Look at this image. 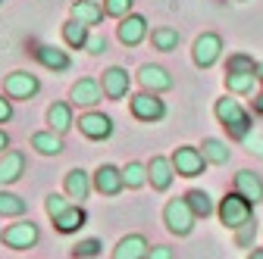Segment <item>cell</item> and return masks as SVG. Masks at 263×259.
Listing matches in <instances>:
<instances>
[{
	"label": "cell",
	"mask_w": 263,
	"mask_h": 259,
	"mask_svg": "<svg viewBox=\"0 0 263 259\" xmlns=\"http://www.w3.org/2000/svg\"><path fill=\"white\" fill-rule=\"evenodd\" d=\"M213 113H216V119L222 122V128L229 132V138H235V141H245L248 135H251V116H248V110L238 103V100H232V97H219L216 100V106H213Z\"/></svg>",
	"instance_id": "obj_1"
},
{
	"label": "cell",
	"mask_w": 263,
	"mask_h": 259,
	"mask_svg": "<svg viewBox=\"0 0 263 259\" xmlns=\"http://www.w3.org/2000/svg\"><path fill=\"white\" fill-rule=\"evenodd\" d=\"M251 219H254V203H248L238 190L226 193V197L219 200V222L226 225V228L238 231L241 225H248Z\"/></svg>",
	"instance_id": "obj_2"
},
{
	"label": "cell",
	"mask_w": 263,
	"mask_h": 259,
	"mask_svg": "<svg viewBox=\"0 0 263 259\" xmlns=\"http://www.w3.org/2000/svg\"><path fill=\"white\" fill-rule=\"evenodd\" d=\"M163 222H166V228H170L176 238H188V234L194 231L197 215L191 212V206H188L185 197H176V200H170L166 206H163Z\"/></svg>",
	"instance_id": "obj_3"
},
{
	"label": "cell",
	"mask_w": 263,
	"mask_h": 259,
	"mask_svg": "<svg viewBox=\"0 0 263 259\" xmlns=\"http://www.w3.org/2000/svg\"><path fill=\"white\" fill-rule=\"evenodd\" d=\"M219 56H222V38L213 35V31H204V35L194 41V47H191V59H194L197 69H210V66H216Z\"/></svg>",
	"instance_id": "obj_4"
},
{
	"label": "cell",
	"mask_w": 263,
	"mask_h": 259,
	"mask_svg": "<svg viewBox=\"0 0 263 259\" xmlns=\"http://www.w3.org/2000/svg\"><path fill=\"white\" fill-rule=\"evenodd\" d=\"M38 91H41L38 75H31L25 69H16V72H10L4 78V94L10 97V100H31Z\"/></svg>",
	"instance_id": "obj_5"
},
{
	"label": "cell",
	"mask_w": 263,
	"mask_h": 259,
	"mask_svg": "<svg viewBox=\"0 0 263 259\" xmlns=\"http://www.w3.org/2000/svg\"><path fill=\"white\" fill-rule=\"evenodd\" d=\"M128 110L138 122H160L166 116V103L160 100V94H151V91H141L128 100Z\"/></svg>",
	"instance_id": "obj_6"
},
{
	"label": "cell",
	"mask_w": 263,
	"mask_h": 259,
	"mask_svg": "<svg viewBox=\"0 0 263 259\" xmlns=\"http://www.w3.org/2000/svg\"><path fill=\"white\" fill-rule=\"evenodd\" d=\"M38 241H41V231L31 219H22V222L10 225V228H4V244L13 250H31Z\"/></svg>",
	"instance_id": "obj_7"
},
{
	"label": "cell",
	"mask_w": 263,
	"mask_h": 259,
	"mask_svg": "<svg viewBox=\"0 0 263 259\" xmlns=\"http://www.w3.org/2000/svg\"><path fill=\"white\" fill-rule=\"evenodd\" d=\"M173 166H176V175H182V178H197L204 172V166H207V156H204V150H197V147H179L176 153H173Z\"/></svg>",
	"instance_id": "obj_8"
},
{
	"label": "cell",
	"mask_w": 263,
	"mask_h": 259,
	"mask_svg": "<svg viewBox=\"0 0 263 259\" xmlns=\"http://www.w3.org/2000/svg\"><path fill=\"white\" fill-rule=\"evenodd\" d=\"M79 132L88 141H107L113 135V119L104 113H82L79 116Z\"/></svg>",
	"instance_id": "obj_9"
},
{
	"label": "cell",
	"mask_w": 263,
	"mask_h": 259,
	"mask_svg": "<svg viewBox=\"0 0 263 259\" xmlns=\"http://www.w3.org/2000/svg\"><path fill=\"white\" fill-rule=\"evenodd\" d=\"M94 178V190L97 193H104V197H116V193L125 187V178H122V169L104 163V166H97V172L91 175Z\"/></svg>",
	"instance_id": "obj_10"
},
{
	"label": "cell",
	"mask_w": 263,
	"mask_h": 259,
	"mask_svg": "<svg viewBox=\"0 0 263 259\" xmlns=\"http://www.w3.org/2000/svg\"><path fill=\"white\" fill-rule=\"evenodd\" d=\"M119 41L125 44V47H138L144 38H147V19L144 16H138V13H128L125 19H119Z\"/></svg>",
	"instance_id": "obj_11"
},
{
	"label": "cell",
	"mask_w": 263,
	"mask_h": 259,
	"mask_svg": "<svg viewBox=\"0 0 263 259\" xmlns=\"http://www.w3.org/2000/svg\"><path fill=\"white\" fill-rule=\"evenodd\" d=\"M101 97H104V88L97 78H79L69 91V100L72 106H97L101 103Z\"/></svg>",
	"instance_id": "obj_12"
},
{
	"label": "cell",
	"mask_w": 263,
	"mask_h": 259,
	"mask_svg": "<svg viewBox=\"0 0 263 259\" xmlns=\"http://www.w3.org/2000/svg\"><path fill=\"white\" fill-rule=\"evenodd\" d=\"M128 84H132V78H128V72L122 66H110L104 72V78H101V88H104L107 100H122V97L128 94Z\"/></svg>",
	"instance_id": "obj_13"
},
{
	"label": "cell",
	"mask_w": 263,
	"mask_h": 259,
	"mask_svg": "<svg viewBox=\"0 0 263 259\" xmlns=\"http://www.w3.org/2000/svg\"><path fill=\"white\" fill-rule=\"evenodd\" d=\"M25 172V153L22 150H7L0 153V187L16 184Z\"/></svg>",
	"instance_id": "obj_14"
},
{
	"label": "cell",
	"mask_w": 263,
	"mask_h": 259,
	"mask_svg": "<svg viewBox=\"0 0 263 259\" xmlns=\"http://www.w3.org/2000/svg\"><path fill=\"white\" fill-rule=\"evenodd\" d=\"M63 187H66V197L69 200H88V193H91V187H94V178L85 172V169H69L66 172V178H63Z\"/></svg>",
	"instance_id": "obj_15"
},
{
	"label": "cell",
	"mask_w": 263,
	"mask_h": 259,
	"mask_svg": "<svg viewBox=\"0 0 263 259\" xmlns=\"http://www.w3.org/2000/svg\"><path fill=\"white\" fill-rule=\"evenodd\" d=\"M138 81H141V88L151 91V94H163V91L173 88V75L163 69V66H151V62L138 69Z\"/></svg>",
	"instance_id": "obj_16"
},
{
	"label": "cell",
	"mask_w": 263,
	"mask_h": 259,
	"mask_svg": "<svg viewBox=\"0 0 263 259\" xmlns=\"http://www.w3.org/2000/svg\"><path fill=\"white\" fill-rule=\"evenodd\" d=\"M147 175H151L154 190H170V184H173V178H176L173 159H166V156H154L151 163H147Z\"/></svg>",
	"instance_id": "obj_17"
},
{
	"label": "cell",
	"mask_w": 263,
	"mask_h": 259,
	"mask_svg": "<svg viewBox=\"0 0 263 259\" xmlns=\"http://www.w3.org/2000/svg\"><path fill=\"white\" fill-rule=\"evenodd\" d=\"M147 238L144 234H125L116 247H113V259H147Z\"/></svg>",
	"instance_id": "obj_18"
},
{
	"label": "cell",
	"mask_w": 263,
	"mask_h": 259,
	"mask_svg": "<svg viewBox=\"0 0 263 259\" xmlns=\"http://www.w3.org/2000/svg\"><path fill=\"white\" fill-rule=\"evenodd\" d=\"M235 190L241 193L248 203L257 206V203L263 200V178H260L257 172H251V169H241V172L235 175Z\"/></svg>",
	"instance_id": "obj_19"
},
{
	"label": "cell",
	"mask_w": 263,
	"mask_h": 259,
	"mask_svg": "<svg viewBox=\"0 0 263 259\" xmlns=\"http://www.w3.org/2000/svg\"><path fill=\"white\" fill-rule=\"evenodd\" d=\"M35 59L41 62L44 69H53V72H66V69L72 66L69 53L60 50V47H50V44H38V47H35Z\"/></svg>",
	"instance_id": "obj_20"
},
{
	"label": "cell",
	"mask_w": 263,
	"mask_h": 259,
	"mask_svg": "<svg viewBox=\"0 0 263 259\" xmlns=\"http://www.w3.org/2000/svg\"><path fill=\"white\" fill-rule=\"evenodd\" d=\"M47 125H50V132L66 135V132L76 125V122H72V103H53V106L47 110Z\"/></svg>",
	"instance_id": "obj_21"
},
{
	"label": "cell",
	"mask_w": 263,
	"mask_h": 259,
	"mask_svg": "<svg viewBox=\"0 0 263 259\" xmlns=\"http://www.w3.org/2000/svg\"><path fill=\"white\" fill-rule=\"evenodd\" d=\"M85 219H88V215H85V209L72 203L69 209L60 215V219H53V228H57L60 234H76L79 228H85Z\"/></svg>",
	"instance_id": "obj_22"
},
{
	"label": "cell",
	"mask_w": 263,
	"mask_h": 259,
	"mask_svg": "<svg viewBox=\"0 0 263 259\" xmlns=\"http://www.w3.org/2000/svg\"><path fill=\"white\" fill-rule=\"evenodd\" d=\"M72 19L85 22L88 28H91V25H101V19H104V7H101V4H94V0H76V4H72Z\"/></svg>",
	"instance_id": "obj_23"
},
{
	"label": "cell",
	"mask_w": 263,
	"mask_h": 259,
	"mask_svg": "<svg viewBox=\"0 0 263 259\" xmlns=\"http://www.w3.org/2000/svg\"><path fill=\"white\" fill-rule=\"evenodd\" d=\"M31 147H35L41 156H57V153H63V135L38 132V135H31Z\"/></svg>",
	"instance_id": "obj_24"
},
{
	"label": "cell",
	"mask_w": 263,
	"mask_h": 259,
	"mask_svg": "<svg viewBox=\"0 0 263 259\" xmlns=\"http://www.w3.org/2000/svg\"><path fill=\"white\" fill-rule=\"evenodd\" d=\"M88 25L85 22H79V19H69L63 25V41L69 44V47H76V50H85L88 47Z\"/></svg>",
	"instance_id": "obj_25"
},
{
	"label": "cell",
	"mask_w": 263,
	"mask_h": 259,
	"mask_svg": "<svg viewBox=\"0 0 263 259\" xmlns=\"http://www.w3.org/2000/svg\"><path fill=\"white\" fill-rule=\"evenodd\" d=\"M260 81V72H226V88L232 94H251Z\"/></svg>",
	"instance_id": "obj_26"
},
{
	"label": "cell",
	"mask_w": 263,
	"mask_h": 259,
	"mask_svg": "<svg viewBox=\"0 0 263 259\" xmlns=\"http://www.w3.org/2000/svg\"><path fill=\"white\" fill-rule=\"evenodd\" d=\"M204 156H207V163L213 166H226L229 159H232V150H229V144H222L219 138H204Z\"/></svg>",
	"instance_id": "obj_27"
},
{
	"label": "cell",
	"mask_w": 263,
	"mask_h": 259,
	"mask_svg": "<svg viewBox=\"0 0 263 259\" xmlns=\"http://www.w3.org/2000/svg\"><path fill=\"white\" fill-rule=\"evenodd\" d=\"M185 200H188V206H191V212H194L197 219L213 215V200H210V193H207V190L194 187V190H188V193H185Z\"/></svg>",
	"instance_id": "obj_28"
},
{
	"label": "cell",
	"mask_w": 263,
	"mask_h": 259,
	"mask_svg": "<svg viewBox=\"0 0 263 259\" xmlns=\"http://www.w3.org/2000/svg\"><path fill=\"white\" fill-rule=\"evenodd\" d=\"M151 44H154V50H160V53H170V50H176L179 47V31L176 28H154V35H151Z\"/></svg>",
	"instance_id": "obj_29"
},
{
	"label": "cell",
	"mask_w": 263,
	"mask_h": 259,
	"mask_svg": "<svg viewBox=\"0 0 263 259\" xmlns=\"http://www.w3.org/2000/svg\"><path fill=\"white\" fill-rule=\"evenodd\" d=\"M25 200L22 197H16V193H10V190H0V215L4 219H19V215H25Z\"/></svg>",
	"instance_id": "obj_30"
},
{
	"label": "cell",
	"mask_w": 263,
	"mask_h": 259,
	"mask_svg": "<svg viewBox=\"0 0 263 259\" xmlns=\"http://www.w3.org/2000/svg\"><path fill=\"white\" fill-rule=\"evenodd\" d=\"M122 178H125V187H132V190H138V187H144V184L151 181L147 166H141V163H128V166H122Z\"/></svg>",
	"instance_id": "obj_31"
},
{
	"label": "cell",
	"mask_w": 263,
	"mask_h": 259,
	"mask_svg": "<svg viewBox=\"0 0 263 259\" xmlns=\"http://www.w3.org/2000/svg\"><path fill=\"white\" fill-rule=\"evenodd\" d=\"M226 72H263V66L257 59H251L248 53H232L226 62Z\"/></svg>",
	"instance_id": "obj_32"
},
{
	"label": "cell",
	"mask_w": 263,
	"mask_h": 259,
	"mask_svg": "<svg viewBox=\"0 0 263 259\" xmlns=\"http://www.w3.org/2000/svg\"><path fill=\"white\" fill-rule=\"evenodd\" d=\"M101 250H104L101 241H97V238H88V241H79V244L72 247V256H76V259H97V256H101Z\"/></svg>",
	"instance_id": "obj_33"
},
{
	"label": "cell",
	"mask_w": 263,
	"mask_h": 259,
	"mask_svg": "<svg viewBox=\"0 0 263 259\" xmlns=\"http://www.w3.org/2000/svg\"><path fill=\"white\" fill-rule=\"evenodd\" d=\"M69 206H72V200L63 197V193H47V200H44V212H47L50 219H60Z\"/></svg>",
	"instance_id": "obj_34"
},
{
	"label": "cell",
	"mask_w": 263,
	"mask_h": 259,
	"mask_svg": "<svg viewBox=\"0 0 263 259\" xmlns=\"http://www.w3.org/2000/svg\"><path fill=\"white\" fill-rule=\"evenodd\" d=\"M104 13L113 19H125L132 13V0H104Z\"/></svg>",
	"instance_id": "obj_35"
},
{
	"label": "cell",
	"mask_w": 263,
	"mask_h": 259,
	"mask_svg": "<svg viewBox=\"0 0 263 259\" xmlns=\"http://www.w3.org/2000/svg\"><path fill=\"white\" fill-rule=\"evenodd\" d=\"M254 241H257V222L251 219L248 225H241V228L235 231V244L238 247H254Z\"/></svg>",
	"instance_id": "obj_36"
},
{
	"label": "cell",
	"mask_w": 263,
	"mask_h": 259,
	"mask_svg": "<svg viewBox=\"0 0 263 259\" xmlns=\"http://www.w3.org/2000/svg\"><path fill=\"white\" fill-rule=\"evenodd\" d=\"M245 147H248V153H254V156H260L263 159V135H257V132H251L245 141H241Z\"/></svg>",
	"instance_id": "obj_37"
},
{
	"label": "cell",
	"mask_w": 263,
	"mask_h": 259,
	"mask_svg": "<svg viewBox=\"0 0 263 259\" xmlns=\"http://www.w3.org/2000/svg\"><path fill=\"white\" fill-rule=\"evenodd\" d=\"M85 50H88V53H94V56H97V53H104V50H107V38H104V35H91Z\"/></svg>",
	"instance_id": "obj_38"
},
{
	"label": "cell",
	"mask_w": 263,
	"mask_h": 259,
	"mask_svg": "<svg viewBox=\"0 0 263 259\" xmlns=\"http://www.w3.org/2000/svg\"><path fill=\"white\" fill-rule=\"evenodd\" d=\"M173 256H176V253H173V247H166V244L147 250V259H173Z\"/></svg>",
	"instance_id": "obj_39"
},
{
	"label": "cell",
	"mask_w": 263,
	"mask_h": 259,
	"mask_svg": "<svg viewBox=\"0 0 263 259\" xmlns=\"http://www.w3.org/2000/svg\"><path fill=\"white\" fill-rule=\"evenodd\" d=\"M13 119V100H4L0 97V125H7Z\"/></svg>",
	"instance_id": "obj_40"
},
{
	"label": "cell",
	"mask_w": 263,
	"mask_h": 259,
	"mask_svg": "<svg viewBox=\"0 0 263 259\" xmlns=\"http://www.w3.org/2000/svg\"><path fill=\"white\" fill-rule=\"evenodd\" d=\"M260 81H263V72H260ZM254 110H257V113H263V91L254 97Z\"/></svg>",
	"instance_id": "obj_41"
},
{
	"label": "cell",
	"mask_w": 263,
	"mask_h": 259,
	"mask_svg": "<svg viewBox=\"0 0 263 259\" xmlns=\"http://www.w3.org/2000/svg\"><path fill=\"white\" fill-rule=\"evenodd\" d=\"M7 147H10V138H7L4 128H0V153H7Z\"/></svg>",
	"instance_id": "obj_42"
},
{
	"label": "cell",
	"mask_w": 263,
	"mask_h": 259,
	"mask_svg": "<svg viewBox=\"0 0 263 259\" xmlns=\"http://www.w3.org/2000/svg\"><path fill=\"white\" fill-rule=\"evenodd\" d=\"M248 259H263V250H251V256Z\"/></svg>",
	"instance_id": "obj_43"
},
{
	"label": "cell",
	"mask_w": 263,
	"mask_h": 259,
	"mask_svg": "<svg viewBox=\"0 0 263 259\" xmlns=\"http://www.w3.org/2000/svg\"><path fill=\"white\" fill-rule=\"evenodd\" d=\"M0 241H4V231H0Z\"/></svg>",
	"instance_id": "obj_44"
},
{
	"label": "cell",
	"mask_w": 263,
	"mask_h": 259,
	"mask_svg": "<svg viewBox=\"0 0 263 259\" xmlns=\"http://www.w3.org/2000/svg\"><path fill=\"white\" fill-rule=\"evenodd\" d=\"M97 259H101V256H97Z\"/></svg>",
	"instance_id": "obj_45"
}]
</instances>
